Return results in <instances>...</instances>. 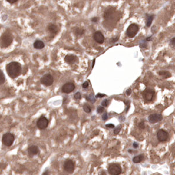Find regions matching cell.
Returning <instances> with one entry per match:
<instances>
[{"mask_svg":"<svg viewBox=\"0 0 175 175\" xmlns=\"http://www.w3.org/2000/svg\"><path fill=\"white\" fill-rule=\"evenodd\" d=\"M155 92L151 89H147L144 91L143 97L144 99L148 101H151L154 96Z\"/></svg>","mask_w":175,"mask_h":175,"instance_id":"11","label":"cell"},{"mask_svg":"<svg viewBox=\"0 0 175 175\" xmlns=\"http://www.w3.org/2000/svg\"><path fill=\"white\" fill-rule=\"evenodd\" d=\"M104 111V108L102 106H99L97 109V112L98 113H102Z\"/></svg>","mask_w":175,"mask_h":175,"instance_id":"26","label":"cell"},{"mask_svg":"<svg viewBox=\"0 0 175 175\" xmlns=\"http://www.w3.org/2000/svg\"><path fill=\"white\" fill-rule=\"evenodd\" d=\"M87 99L88 101H90V102H92V103H94L96 101V99H95V97H94V96L92 95V94L90 95L89 96H87Z\"/></svg>","mask_w":175,"mask_h":175,"instance_id":"24","label":"cell"},{"mask_svg":"<svg viewBox=\"0 0 175 175\" xmlns=\"http://www.w3.org/2000/svg\"><path fill=\"white\" fill-rule=\"evenodd\" d=\"M6 71L8 76L11 78H15L22 72L21 64L18 62H11L6 66Z\"/></svg>","mask_w":175,"mask_h":175,"instance_id":"1","label":"cell"},{"mask_svg":"<svg viewBox=\"0 0 175 175\" xmlns=\"http://www.w3.org/2000/svg\"><path fill=\"white\" fill-rule=\"evenodd\" d=\"M106 127L107 128H113L114 127V124H107L106 125Z\"/></svg>","mask_w":175,"mask_h":175,"instance_id":"33","label":"cell"},{"mask_svg":"<svg viewBox=\"0 0 175 175\" xmlns=\"http://www.w3.org/2000/svg\"><path fill=\"white\" fill-rule=\"evenodd\" d=\"M74 97H75V99H77V100H80V99L81 98V95L80 92H77V93L75 94V95H74Z\"/></svg>","mask_w":175,"mask_h":175,"instance_id":"28","label":"cell"},{"mask_svg":"<svg viewBox=\"0 0 175 175\" xmlns=\"http://www.w3.org/2000/svg\"><path fill=\"white\" fill-rule=\"evenodd\" d=\"M143 156L142 155H140L134 157L133 159V161L135 163H140L143 160Z\"/></svg>","mask_w":175,"mask_h":175,"instance_id":"18","label":"cell"},{"mask_svg":"<svg viewBox=\"0 0 175 175\" xmlns=\"http://www.w3.org/2000/svg\"><path fill=\"white\" fill-rule=\"evenodd\" d=\"M64 169L68 173H72L75 170V163L71 159H67L64 163Z\"/></svg>","mask_w":175,"mask_h":175,"instance_id":"7","label":"cell"},{"mask_svg":"<svg viewBox=\"0 0 175 175\" xmlns=\"http://www.w3.org/2000/svg\"><path fill=\"white\" fill-rule=\"evenodd\" d=\"M48 120L45 116H41L37 121V126L40 130H44L48 127Z\"/></svg>","mask_w":175,"mask_h":175,"instance_id":"8","label":"cell"},{"mask_svg":"<svg viewBox=\"0 0 175 175\" xmlns=\"http://www.w3.org/2000/svg\"><path fill=\"white\" fill-rule=\"evenodd\" d=\"M169 137V134L167 132L162 129L159 130L157 133V138L158 139L159 141L160 142H163L167 140V138Z\"/></svg>","mask_w":175,"mask_h":175,"instance_id":"10","label":"cell"},{"mask_svg":"<svg viewBox=\"0 0 175 175\" xmlns=\"http://www.w3.org/2000/svg\"><path fill=\"white\" fill-rule=\"evenodd\" d=\"M89 86V82L88 81H85L83 84H82V88H87Z\"/></svg>","mask_w":175,"mask_h":175,"instance_id":"30","label":"cell"},{"mask_svg":"<svg viewBox=\"0 0 175 175\" xmlns=\"http://www.w3.org/2000/svg\"><path fill=\"white\" fill-rule=\"evenodd\" d=\"M5 81V77L3 72L0 70V85H2Z\"/></svg>","mask_w":175,"mask_h":175,"instance_id":"20","label":"cell"},{"mask_svg":"<svg viewBox=\"0 0 175 175\" xmlns=\"http://www.w3.org/2000/svg\"><path fill=\"white\" fill-rule=\"evenodd\" d=\"M99 20V18L97 17H94L93 19H92V21L94 22H97Z\"/></svg>","mask_w":175,"mask_h":175,"instance_id":"37","label":"cell"},{"mask_svg":"<svg viewBox=\"0 0 175 175\" xmlns=\"http://www.w3.org/2000/svg\"><path fill=\"white\" fill-rule=\"evenodd\" d=\"M40 82L44 86L50 87L54 82V78L51 74H46L41 78Z\"/></svg>","mask_w":175,"mask_h":175,"instance_id":"4","label":"cell"},{"mask_svg":"<svg viewBox=\"0 0 175 175\" xmlns=\"http://www.w3.org/2000/svg\"><path fill=\"white\" fill-rule=\"evenodd\" d=\"M65 61L67 63L69 64H73L75 63L78 61V57L73 54H68L65 57Z\"/></svg>","mask_w":175,"mask_h":175,"instance_id":"15","label":"cell"},{"mask_svg":"<svg viewBox=\"0 0 175 175\" xmlns=\"http://www.w3.org/2000/svg\"><path fill=\"white\" fill-rule=\"evenodd\" d=\"M95 59H94V60H93V64H92V68H94V65H95Z\"/></svg>","mask_w":175,"mask_h":175,"instance_id":"40","label":"cell"},{"mask_svg":"<svg viewBox=\"0 0 175 175\" xmlns=\"http://www.w3.org/2000/svg\"><path fill=\"white\" fill-rule=\"evenodd\" d=\"M48 31L50 32V33L53 36L56 35V34L57 33V32L58 31V28L57 26V25H54V24H50L48 26Z\"/></svg>","mask_w":175,"mask_h":175,"instance_id":"16","label":"cell"},{"mask_svg":"<svg viewBox=\"0 0 175 175\" xmlns=\"http://www.w3.org/2000/svg\"><path fill=\"white\" fill-rule=\"evenodd\" d=\"M162 120V116L160 114H152L148 117V120L151 123H156Z\"/></svg>","mask_w":175,"mask_h":175,"instance_id":"13","label":"cell"},{"mask_svg":"<svg viewBox=\"0 0 175 175\" xmlns=\"http://www.w3.org/2000/svg\"><path fill=\"white\" fill-rule=\"evenodd\" d=\"M133 147L136 148H137L138 147V144L136 143H134L133 144Z\"/></svg>","mask_w":175,"mask_h":175,"instance_id":"39","label":"cell"},{"mask_svg":"<svg viewBox=\"0 0 175 175\" xmlns=\"http://www.w3.org/2000/svg\"><path fill=\"white\" fill-rule=\"evenodd\" d=\"M33 47L36 49L40 50L45 48V44L41 40H36L33 43Z\"/></svg>","mask_w":175,"mask_h":175,"instance_id":"17","label":"cell"},{"mask_svg":"<svg viewBox=\"0 0 175 175\" xmlns=\"http://www.w3.org/2000/svg\"><path fill=\"white\" fill-rule=\"evenodd\" d=\"M104 96H105V94H97L96 95V97H99V98H102Z\"/></svg>","mask_w":175,"mask_h":175,"instance_id":"32","label":"cell"},{"mask_svg":"<svg viewBox=\"0 0 175 175\" xmlns=\"http://www.w3.org/2000/svg\"><path fill=\"white\" fill-rule=\"evenodd\" d=\"M121 128V126L120 125H119V126H118L114 130V134H118L119 133Z\"/></svg>","mask_w":175,"mask_h":175,"instance_id":"25","label":"cell"},{"mask_svg":"<svg viewBox=\"0 0 175 175\" xmlns=\"http://www.w3.org/2000/svg\"><path fill=\"white\" fill-rule=\"evenodd\" d=\"M107 119H108V116H107V113H104V115L102 116V119L104 120H106Z\"/></svg>","mask_w":175,"mask_h":175,"instance_id":"31","label":"cell"},{"mask_svg":"<svg viewBox=\"0 0 175 175\" xmlns=\"http://www.w3.org/2000/svg\"><path fill=\"white\" fill-rule=\"evenodd\" d=\"M171 43H172V45H173V46H175V38H173V39L171 40Z\"/></svg>","mask_w":175,"mask_h":175,"instance_id":"38","label":"cell"},{"mask_svg":"<svg viewBox=\"0 0 175 175\" xmlns=\"http://www.w3.org/2000/svg\"><path fill=\"white\" fill-rule=\"evenodd\" d=\"M75 88V85L71 82H67L65 83L64 85L62 87V92L65 94H70L74 91Z\"/></svg>","mask_w":175,"mask_h":175,"instance_id":"9","label":"cell"},{"mask_svg":"<svg viewBox=\"0 0 175 175\" xmlns=\"http://www.w3.org/2000/svg\"><path fill=\"white\" fill-rule=\"evenodd\" d=\"M28 152L29 155L31 157H32L33 156L38 155L40 152V150H39V148L38 146L32 145V146H30L28 148Z\"/></svg>","mask_w":175,"mask_h":175,"instance_id":"12","label":"cell"},{"mask_svg":"<svg viewBox=\"0 0 175 175\" xmlns=\"http://www.w3.org/2000/svg\"><path fill=\"white\" fill-rule=\"evenodd\" d=\"M108 172L111 175H119L121 173V167L117 163H111L109 166Z\"/></svg>","mask_w":175,"mask_h":175,"instance_id":"6","label":"cell"},{"mask_svg":"<svg viewBox=\"0 0 175 175\" xmlns=\"http://www.w3.org/2000/svg\"><path fill=\"white\" fill-rule=\"evenodd\" d=\"M83 108H84V111L87 113H89L91 111V109L90 106L87 104H85L83 106Z\"/></svg>","mask_w":175,"mask_h":175,"instance_id":"23","label":"cell"},{"mask_svg":"<svg viewBox=\"0 0 175 175\" xmlns=\"http://www.w3.org/2000/svg\"><path fill=\"white\" fill-rule=\"evenodd\" d=\"M154 19V15H147V20L146 25L148 27H150L152 24V22Z\"/></svg>","mask_w":175,"mask_h":175,"instance_id":"19","label":"cell"},{"mask_svg":"<svg viewBox=\"0 0 175 175\" xmlns=\"http://www.w3.org/2000/svg\"><path fill=\"white\" fill-rule=\"evenodd\" d=\"M85 32L84 29H82V28H77L75 31V33L76 35L77 36H81Z\"/></svg>","mask_w":175,"mask_h":175,"instance_id":"21","label":"cell"},{"mask_svg":"<svg viewBox=\"0 0 175 175\" xmlns=\"http://www.w3.org/2000/svg\"><path fill=\"white\" fill-rule=\"evenodd\" d=\"M131 89L129 88L126 91V94L127 96H130L131 95Z\"/></svg>","mask_w":175,"mask_h":175,"instance_id":"35","label":"cell"},{"mask_svg":"<svg viewBox=\"0 0 175 175\" xmlns=\"http://www.w3.org/2000/svg\"><path fill=\"white\" fill-rule=\"evenodd\" d=\"M94 39L99 44H102L104 41V37L102 32L97 31L94 35Z\"/></svg>","mask_w":175,"mask_h":175,"instance_id":"14","label":"cell"},{"mask_svg":"<svg viewBox=\"0 0 175 175\" xmlns=\"http://www.w3.org/2000/svg\"><path fill=\"white\" fill-rule=\"evenodd\" d=\"M13 41V37L9 32H4L1 38V45L2 48H7L9 46Z\"/></svg>","mask_w":175,"mask_h":175,"instance_id":"2","label":"cell"},{"mask_svg":"<svg viewBox=\"0 0 175 175\" xmlns=\"http://www.w3.org/2000/svg\"><path fill=\"white\" fill-rule=\"evenodd\" d=\"M109 105V101L107 99H105L102 102V106L104 107H107Z\"/></svg>","mask_w":175,"mask_h":175,"instance_id":"27","label":"cell"},{"mask_svg":"<svg viewBox=\"0 0 175 175\" xmlns=\"http://www.w3.org/2000/svg\"><path fill=\"white\" fill-rule=\"evenodd\" d=\"M139 30L138 26L135 24H131L127 29V35L129 38H133L137 34Z\"/></svg>","mask_w":175,"mask_h":175,"instance_id":"5","label":"cell"},{"mask_svg":"<svg viewBox=\"0 0 175 175\" xmlns=\"http://www.w3.org/2000/svg\"><path fill=\"white\" fill-rule=\"evenodd\" d=\"M7 1L9 3H10V4H14V3H15L16 2L18 1V0H7Z\"/></svg>","mask_w":175,"mask_h":175,"instance_id":"34","label":"cell"},{"mask_svg":"<svg viewBox=\"0 0 175 175\" xmlns=\"http://www.w3.org/2000/svg\"><path fill=\"white\" fill-rule=\"evenodd\" d=\"M50 175V172H49V170H48V169H46L44 172H43V173L42 174V175Z\"/></svg>","mask_w":175,"mask_h":175,"instance_id":"36","label":"cell"},{"mask_svg":"<svg viewBox=\"0 0 175 175\" xmlns=\"http://www.w3.org/2000/svg\"><path fill=\"white\" fill-rule=\"evenodd\" d=\"M159 75L165 76V78H168V77H170L171 76L169 72L165 71L159 72Z\"/></svg>","mask_w":175,"mask_h":175,"instance_id":"22","label":"cell"},{"mask_svg":"<svg viewBox=\"0 0 175 175\" xmlns=\"http://www.w3.org/2000/svg\"><path fill=\"white\" fill-rule=\"evenodd\" d=\"M14 141L15 136L11 133H7L4 134L2 138V144L7 147H11L14 143Z\"/></svg>","mask_w":175,"mask_h":175,"instance_id":"3","label":"cell"},{"mask_svg":"<svg viewBox=\"0 0 175 175\" xmlns=\"http://www.w3.org/2000/svg\"><path fill=\"white\" fill-rule=\"evenodd\" d=\"M138 127L140 128L141 129H144V128H145V124H144L143 121H141V122H140V123H139Z\"/></svg>","mask_w":175,"mask_h":175,"instance_id":"29","label":"cell"}]
</instances>
